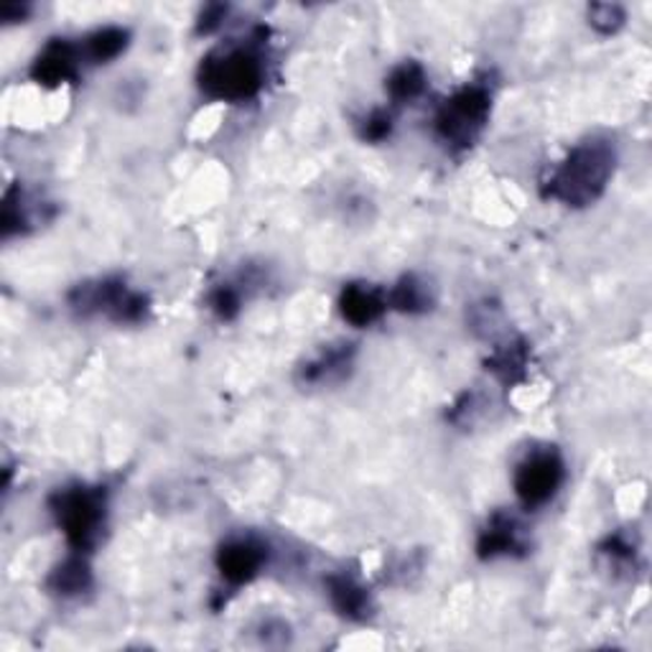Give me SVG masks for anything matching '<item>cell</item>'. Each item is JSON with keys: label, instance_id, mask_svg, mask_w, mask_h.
I'll use <instances>...</instances> for the list:
<instances>
[{"label": "cell", "instance_id": "1", "mask_svg": "<svg viewBox=\"0 0 652 652\" xmlns=\"http://www.w3.org/2000/svg\"><path fill=\"white\" fill-rule=\"evenodd\" d=\"M614 164H617V153L604 138L578 143L546 181V196L566 204V207L595 204L610 184Z\"/></svg>", "mask_w": 652, "mask_h": 652}, {"label": "cell", "instance_id": "2", "mask_svg": "<svg viewBox=\"0 0 652 652\" xmlns=\"http://www.w3.org/2000/svg\"><path fill=\"white\" fill-rule=\"evenodd\" d=\"M266 82V62L255 47H230L215 51L202 62L200 87L212 100L245 102Z\"/></svg>", "mask_w": 652, "mask_h": 652}, {"label": "cell", "instance_id": "3", "mask_svg": "<svg viewBox=\"0 0 652 652\" xmlns=\"http://www.w3.org/2000/svg\"><path fill=\"white\" fill-rule=\"evenodd\" d=\"M51 512L77 553H90L102 540L107 495L102 487H67L51 497Z\"/></svg>", "mask_w": 652, "mask_h": 652}, {"label": "cell", "instance_id": "4", "mask_svg": "<svg viewBox=\"0 0 652 652\" xmlns=\"http://www.w3.org/2000/svg\"><path fill=\"white\" fill-rule=\"evenodd\" d=\"M493 94L482 85H466L444 102L436 115V133L449 145L469 149L487 126Z\"/></svg>", "mask_w": 652, "mask_h": 652}, {"label": "cell", "instance_id": "5", "mask_svg": "<svg viewBox=\"0 0 652 652\" xmlns=\"http://www.w3.org/2000/svg\"><path fill=\"white\" fill-rule=\"evenodd\" d=\"M72 309L87 314H102V317L117 321V324H138L145 319L149 302L143 293L128 289L120 278H105L98 283L77 285L69 296Z\"/></svg>", "mask_w": 652, "mask_h": 652}, {"label": "cell", "instance_id": "6", "mask_svg": "<svg viewBox=\"0 0 652 652\" xmlns=\"http://www.w3.org/2000/svg\"><path fill=\"white\" fill-rule=\"evenodd\" d=\"M563 477H566V466H563L561 453L555 449H540L527 453L515 469V495L523 502V508L536 510L544 508L555 497Z\"/></svg>", "mask_w": 652, "mask_h": 652}, {"label": "cell", "instance_id": "7", "mask_svg": "<svg viewBox=\"0 0 652 652\" xmlns=\"http://www.w3.org/2000/svg\"><path fill=\"white\" fill-rule=\"evenodd\" d=\"M82 49L67 39H54L39 51L34 59L31 77L43 87H59L72 82L79 75V64H82Z\"/></svg>", "mask_w": 652, "mask_h": 652}, {"label": "cell", "instance_id": "8", "mask_svg": "<svg viewBox=\"0 0 652 652\" xmlns=\"http://www.w3.org/2000/svg\"><path fill=\"white\" fill-rule=\"evenodd\" d=\"M266 566V548L251 538H234L219 548L217 568L227 584L243 586L253 581Z\"/></svg>", "mask_w": 652, "mask_h": 652}, {"label": "cell", "instance_id": "9", "mask_svg": "<svg viewBox=\"0 0 652 652\" xmlns=\"http://www.w3.org/2000/svg\"><path fill=\"white\" fill-rule=\"evenodd\" d=\"M517 551H525L523 530H520L517 520L504 515V512H495L480 536V559H497V555H512Z\"/></svg>", "mask_w": 652, "mask_h": 652}, {"label": "cell", "instance_id": "10", "mask_svg": "<svg viewBox=\"0 0 652 652\" xmlns=\"http://www.w3.org/2000/svg\"><path fill=\"white\" fill-rule=\"evenodd\" d=\"M387 309L385 296L380 291L372 289L368 283H349L342 291L340 311L342 317L355 327H370L383 317Z\"/></svg>", "mask_w": 652, "mask_h": 652}, {"label": "cell", "instance_id": "11", "mask_svg": "<svg viewBox=\"0 0 652 652\" xmlns=\"http://www.w3.org/2000/svg\"><path fill=\"white\" fill-rule=\"evenodd\" d=\"M351 344H334V347H327L317 360L306 362V368H302V380L309 385H329L334 380H342L347 375V370L351 368Z\"/></svg>", "mask_w": 652, "mask_h": 652}, {"label": "cell", "instance_id": "12", "mask_svg": "<svg viewBox=\"0 0 652 652\" xmlns=\"http://www.w3.org/2000/svg\"><path fill=\"white\" fill-rule=\"evenodd\" d=\"M329 599L334 610L349 619H365L370 614V597L355 578L349 576H329L327 581Z\"/></svg>", "mask_w": 652, "mask_h": 652}, {"label": "cell", "instance_id": "13", "mask_svg": "<svg viewBox=\"0 0 652 652\" xmlns=\"http://www.w3.org/2000/svg\"><path fill=\"white\" fill-rule=\"evenodd\" d=\"M92 586V571L87 566V561L82 559V553L72 555L64 563L51 571L49 576V589L59 597H77L85 595L87 589Z\"/></svg>", "mask_w": 652, "mask_h": 652}, {"label": "cell", "instance_id": "14", "mask_svg": "<svg viewBox=\"0 0 652 652\" xmlns=\"http://www.w3.org/2000/svg\"><path fill=\"white\" fill-rule=\"evenodd\" d=\"M128 39L130 36L126 28L107 26V28H100V31L87 36L85 47H79V49H82V56L90 59L92 64H107L126 51Z\"/></svg>", "mask_w": 652, "mask_h": 652}, {"label": "cell", "instance_id": "15", "mask_svg": "<svg viewBox=\"0 0 652 652\" xmlns=\"http://www.w3.org/2000/svg\"><path fill=\"white\" fill-rule=\"evenodd\" d=\"M393 309L406 314H423L434 306V293H431L429 283L421 281L416 276H406L402 281L391 291Z\"/></svg>", "mask_w": 652, "mask_h": 652}, {"label": "cell", "instance_id": "16", "mask_svg": "<svg viewBox=\"0 0 652 652\" xmlns=\"http://www.w3.org/2000/svg\"><path fill=\"white\" fill-rule=\"evenodd\" d=\"M385 90L395 102L416 100L423 90H426V72H423L421 64L416 62L400 64V67H395L391 72V77H387Z\"/></svg>", "mask_w": 652, "mask_h": 652}, {"label": "cell", "instance_id": "17", "mask_svg": "<svg viewBox=\"0 0 652 652\" xmlns=\"http://www.w3.org/2000/svg\"><path fill=\"white\" fill-rule=\"evenodd\" d=\"M527 365V349L523 342H512L504 344L502 349L495 351V357L489 360V370L495 372L497 378H502L504 383H512L517 375H523Z\"/></svg>", "mask_w": 652, "mask_h": 652}, {"label": "cell", "instance_id": "18", "mask_svg": "<svg viewBox=\"0 0 652 652\" xmlns=\"http://www.w3.org/2000/svg\"><path fill=\"white\" fill-rule=\"evenodd\" d=\"M589 24L597 28L599 34H614L625 26V11L619 5L599 3L589 9Z\"/></svg>", "mask_w": 652, "mask_h": 652}, {"label": "cell", "instance_id": "19", "mask_svg": "<svg viewBox=\"0 0 652 652\" xmlns=\"http://www.w3.org/2000/svg\"><path fill=\"white\" fill-rule=\"evenodd\" d=\"M240 306H243V293L234 289V285H219L209 296V309L215 311L219 319H234Z\"/></svg>", "mask_w": 652, "mask_h": 652}, {"label": "cell", "instance_id": "20", "mask_svg": "<svg viewBox=\"0 0 652 652\" xmlns=\"http://www.w3.org/2000/svg\"><path fill=\"white\" fill-rule=\"evenodd\" d=\"M391 128H393L391 115L383 113V110H375V113L365 120L362 136L368 138V141H383V138L391 136Z\"/></svg>", "mask_w": 652, "mask_h": 652}, {"label": "cell", "instance_id": "21", "mask_svg": "<svg viewBox=\"0 0 652 652\" xmlns=\"http://www.w3.org/2000/svg\"><path fill=\"white\" fill-rule=\"evenodd\" d=\"M225 13H227V9H222V5H209V9L202 13V24H200L202 31L209 34L212 28H217L219 24H222Z\"/></svg>", "mask_w": 652, "mask_h": 652}]
</instances>
